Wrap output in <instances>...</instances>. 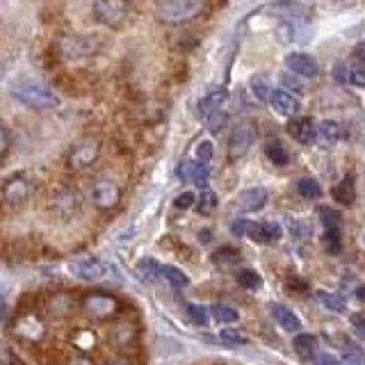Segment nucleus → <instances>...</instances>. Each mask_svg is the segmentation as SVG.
I'll return each mask as SVG.
<instances>
[{
  "label": "nucleus",
  "instance_id": "f257e3e1",
  "mask_svg": "<svg viewBox=\"0 0 365 365\" xmlns=\"http://www.w3.org/2000/svg\"><path fill=\"white\" fill-rule=\"evenodd\" d=\"M106 39L101 34H89V32H66L55 41V53L62 62H78V60H89L96 57Z\"/></svg>",
  "mask_w": 365,
  "mask_h": 365
},
{
  "label": "nucleus",
  "instance_id": "f03ea898",
  "mask_svg": "<svg viewBox=\"0 0 365 365\" xmlns=\"http://www.w3.org/2000/svg\"><path fill=\"white\" fill-rule=\"evenodd\" d=\"M9 94L19 103H23L26 108L37 110V112L55 110L60 106V96H57L48 85L39 83V80H30V78L14 80V83L9 85Z\"/></svg>",
  "mask_w": 365,
  "mask_h": 365
},
{
  "label": "nucleus",
  "instance_id": "7ed1b4c3",
  "mask_svg": "<svg viewBox=\"0 0 365 365\" xmlns=\"http://www.w3.org/2000/svg\"><path fill=\"white\" fill-rule=\"evenodd\" d=\"M130 0H94L91 3V16H94V21L112 30L123 28L130 19Z\"/></svg>",
  "mask_w": 365,
  "mask_h": 365
},
{
  "label": "nucleus",
  "instance_id": "20e7f679",
  "mask_svg": "<svg viewBox=\"0 0 365 365\" xmlns=\"http://www.w3.org/2000/svg\"><path fill=\"white\" fill-rule=\"evenodd\" d=\"M80 308H83V313L89 319H94V322H106V319H112L121 311V302L108 292H89L83 297Z\"/></svg>",
  "mask_w": 365,
  "mask_h": 365
},
{
  "label": "nucleus",
  "instance_id": "39448f33",
  "mask_svg": "<svg viewBox=\"0 0 365 365\" xmlns=\"http://www.w3.org/2000/svg\"><path fill=\"white\" fill-rule=\"evenodd\" d=\"M203 9V0H160L155 16L163 23H185Z\"/></svg>",
  "mask_w": 365,
  "mask_h": 365
},
{
  "label": "nucleus",
  "instance_id": "423d86ee",
  "mask_svg": "<svg viewBox=\"0 0 365 365\" xmlns=\"http://www.w3.org/2000/svg\"><path fill=\"white\" fill-rule=\"evenodd\" d=\"M256 137H258L256 121H251V119L237 121L231 128V135H228V158L240 160L242 155H247L249 148L254 146Z\"/></svg>",
  "mask_w": 365,
  "mask_h": 365
},
{
  "label": "nucleus",
  "instance_id": "0eeeda50",
  "mask_svg": "<svg viewBox=\"0 0 365 365\" xmlns=\"http://www.w3.org/2000/svg\"><path fill=\"white\" fill-rule=\"evenodd\" d=\"M98 155H101V144L96 137H83V140H78L71 148H68L66 167L71 171L89 169L98 160Z\"/></svg>",
  "mask_w": 365,
  "mask_h": 365
},
{
  "label": "nucleus",
  "instance_id": "6e6552de",
  "mask_svg": "<svg viewBox=\"0 0 365 365\" xmlns=\"http://www.w3.org/2000/svg\"><path fill=\"white\" fill-rule=\"evenodd\" d=\"M32 194H34V182L26 174L9 176L3 182V187H0V197H3V201L11 205V208H19V205L28 203L32 199Z\"/></svg>",
  "mask_w": 365,
  "mask_h": 365
},
{
  "label": "nucleus",
  "instance_id": "1a4fd4ad",
  "mask_svg": "<svg viewBox=\"0 0 365 365\" xmlns=\"http://www.w3.org/2000/svg\"><path fill=\"white\" fill-rule=\"evenodd\" d=\"M11 331H14V336H19V340H23V342H39L48 329H46V322L37 313L26 311L14 319Z\"/></svg>",
  "mask_w": 365,
  "mask_h": 365
},
{
  "label": "nucleus",
  "instance_id": "9d476101",
  "mask_svg": "<svg viewBox=\"0 0 365 365\" xmlns=\"http://www.w3.org/2000/svg\"><path fill=\"white\" fill-rule=\"evenodd\" d=\"M51 208H53V215L57 217V220L62 222H68L73 220V217L80 215V210H83V199H80V194L76 190H60L55 192V197L51 201Z\"/></svg>",
  "mask_w": 365,
  "mask_h": 365
},
{
  "label": "nucleus",
  "instance_id": "9b49d317",
  "mask_svg": "<svg viewBox=\"0 0 365 365\" xmlns=\"http://www.w3.org/2000/svg\"><path fill=\"white\" fill-rule=\"evenodd\" d=\"M91 203L98 210H114L121 203V187L110 178H101L91 187Z\"/></svg>",
  "mask_w": 365,
  "mask_h": 365
},
{
  "label": "nucleus",
  "instance_id": "f8f14e48",
  "mask_svg": "<svg viewBox=\"0 0 365 365\" xmlns=\"http://www.w3.org/2000/svg\"><path fill=\"white\" fill-rule=\"evenodd\" d=\"M68 272L73 274L76 279L85 281V283H96L106 277V265L94 258V256H80L76 260H71V265H68Z\"/></svg>",
  "mask_w": 365,
  "mask_h": 365
},
{
  "label": "nucleus",
  "instance_id": "ddd939ff",
  "mask_svg": "<svg viewBox=\"0 0 365 365\" xmlns=\"http://www.w3.org/2000/svg\"><path fill=\"white\" fill-rule=\"evenodd\" d=\"M176 176L182 182H192L201 190H208V180H210V169L208 165L199 163V160H182L176 169Z\"/></svg>",
  "mask_w": 365,
  "mask_h": 365
},
{
  "label": "nucleus",
  "instance_id": "4468645a",
  "mask_svg": "<svg viewBox=\"0 0 365 365\" xmlns=\"http://www.w3.org/2000/svg\"><path fill=\"white\" fill-rule=\"evenodd\" d=\"M285 66H288L294 76H299L304 80H313L319 73V66L315 62V57H311L308 53H290L288 57H285Z\"/></svg>",
  "mask_w": 365,
  "mask_h": 365
},
{
  "label": "nucleus",
  "instance_id": "2eb2a0df",
  "mask_svg": "<svg viewBox=\"0 0 365 365\" xmlns=\"http://www.w3.org/2000/svg\"><path fill=\"white\" fill-rule=\"evenodd\" d=\"M288 133L299 144H313L317 140V125L311 117H292L288 121Z\"/></svg>",
  "mask_w": 365,
  "mask_h": 365
},
{
  "label": "nucleus",
  "instance_id": "dca6fc26",
  "mask_svg": "<svg viewBox=\"0 0 365 365\" xmlns=\"http://www.w3.org/2000/svg\"><path fill=\"white\" fill-rule=\"evenodd\" d=\"M269 106L272 110L281 114V117H297L299 114V101L294 98V94H290L288 89H274L272 96H269Z\"/></svg>",
  "mask_w": 365,
  "mask_h": 365
},
{
  "label": "nucleus",
  "instance_id": "f3484780",
  "mask_svg": "<svg viewBox=\"0 0 365 365\" xmlns=\"http://www.w3.org/2000/svg\"><path fill=\"white\" fill-rule=\"evenodd\" d=\"M247 237H251L254 242L274 245L283 237V228L277 222H251Z\"/></svg>",
  "mask_w": 365,
  "mask_h": 365
},
{
  "label": "nucleus",
  "instance_id": "a211bd4d",
  "mask_svg": "<svg viewBox=\"0 0 365 365\" xmlns=\"http://www.w3.org/2000/svg\"><path fill=\"white\" fill-rule=\"evenodd\" d=\"M265 203H267L265 187H249L245 192H240V197H237L240 210H245V212H256L260 208H265Z\"/></svg>",
  "mask_w": 365,
  "mask_h": 365
},
{
  "label": "nucleus",
  "instance_id": "6ab92c4d",
  "mask_svg": "<svg viewBox=\"0 0 365 365\" xmlns=\"http://www.w3.org/2000/svg\"><path fill=\"white\" fill-rule=\"evenodd\" d=\"M226 98H228V91L226 89H212V91H208L205 96H201L199 98V103H197V112H199V117H210L212 112H217V110H224V103H226Z\"/></svg>",
  "mask_w": 365,
  "mask_h": 365
},
{
  "label": "nucleus",
  "instance_id": "aec40b11",
  "mask_svg": "<svg viewBox=\"0 0 365 365\" xmlns=\"http://www.w3.org/2000/svg\"><path fill=\"white\" fill-rule=\"evenodd\" d=\"M269 311H272V317L277 319L281 329L290 331V334H299L302 319L297 317V315L290 311V308H285V306H281V304H272V306H269Z\"/></svg>",
  "mask_w": 365,
  "mask_h": 365
},
{
  "label": "nucleus",
  "instance_id": "412c9836",
  "mask_svg": "<svg viewBox=\"0 0 365 365\" xmlns=\"http://www.w3.org/2000/svg\"><path fill=\"white\" fill-rule=\"evenodd\" d=\"M210 260H212V265L220 269H233L242 262V254H240L235 247H220L212 251Z\"/></svg>",
  "mask_w": 365,
  "mask_h": 365
},
{
  "label": "nucleus",
  "instance_id": "4be33fe9",
  "mask_svg": "<svg viewBox=\"0 0 365 365\" xmlns=\"http://www.w3.org/2000/svg\"><path fill=\"white\" fill-rule=\"evenodd\" d=\"M46 308H48V313L55 317H66L76 311V299L68 292H60V294L51 297V302L46 304Z\"/></svg>",
  "mask_w": 365,
  "mask_h": 365
},
{
  "label": "nucleus",
  "instance_id": "5701e85b",
  "mask_svg": "<svg viewBox=\"0 0 365 365\" xmlns=\"http://www.w3.org/2000/svg\"><path fill=\"white\" fill-rule=\"evenodd\" d=\"M292 347L297 351V356H299L304 363L313 361L315 359V349H317V338L311 336V334H297L294 340H292Z\"/></svg>",
  "mask_w": 365,
  "mask_h": 365
},
{
  "label": "nucleus",
  "instance_id": "b1692460",
  "mask_svg": "<svg viewBox=\"0 0 365 365\" xmlns=\"http://www.w3.org/2000/svg\"><path fill=\"white\" fill-rule=\"evenodd\" d=\"M340 80H347L349 85L365 87V62H351V64H342L338 66Z\"/></svg>",
  "mask_w": 365,
  "mask_h": 365
},
{
  "label": "nucleus",
  "instance_id": "393cba45",
  "mask_svg": "<svg viewBox=\"0 0 365 365\" xmlns=\"http://www.w3.org/2000/svg\"><path fill=\"white\" fill-rule=\"evenodd\" d=\"M334 199L340 203V205H351L354 199H356V187H354V176L347 174L342 178L338 185L334 187Z\"/></svg>",
  "mask_w": 365,
  "mask_h": 365
},
{
  "label": "nucleus",
  "instance_id": "a878e982",
  "mask_svg": "<svg viewBox=\"0 0 365 365\" xmlns=\"http://www.w3.org/2000/svg\"><path fill=\"white\" fill-rule=\"evenodd\" d=\"M137 272H140L142 279L148 281V283H155L160 279H165L163 277V265H160L155 258H142L140 262H137Z\"/></svg>",
  "mask_w": 365,
  "mask_h": 365
},
{
  "label": "nucleus",
  "instance_id": "bb28decb",
  "mask_svg": "<svg viewBox=\"0 0 365 365\" xmlns=\"http://www.w3.org/2000/svg\"><path fill=\"white\" fill-rule=\"evenodd\" d=\"M342 137V125L338 121H322L317 125V140L324 144H336Z\"/></svg>",
  "mask_w": 365,
  "mask_h": 365
},
{
  "label": "nucleus",
  "instance_id": "cd10ccee",
  "mask_svg": "<svg viewBox=\"0 0 365 365\" xmlns=\"http://www.w3.org/2000/svg\"><path fill=\"white\" fill-rule=\"evenodd\" d=\"M265 155L272 160V165H277V167H285V165L290 163V155H288L285 146L279 140H267V144H265Z\"/></svg>",
  "mask_w": 365,
  "mask_h": 365
},
{
  "label": "nucleus",
  "instance_id": "c85d7f7f",
  "mask_svg": "<svg viewBox=\"0 0 365 365\" xmlns=\"http://www.w3.org/2000/svg\"><path fill=\"white\" fill-rule=\"evenodd\" d=\"M217 205H220V199H217V194L212 190H203L197 199V212L199 215H212L217 210Z\"/></svg>",
  "mask_w": 365,
  "mask_h": 365
},
{
  "label": "nucleus",
  "instance_id": "c756f323",
  "mask_svg": "<svg viewBox=\"0 0 365 365\" xmlns=\"http://www.w3.org/2000/svg\"><path fill=\"white\" fill-rule=\"evenodd\" d=\"M297 192H299L304 199H319L322 197V187H319V182L311 176L299 178V182H297Z\"/></svg>",
  "mask_w": 365,
  "mask_h": 365
},
{
  "label": "nucleus",
  "instance_id": "7c9ffc66",
  "mask_svg": "<svg viewBox=\"0 0 365 365\" xmlns=\"http://www.w3.org/2000/svg\"><path fill=\"white\" fill-rule=\"evenodd\" d=\"M249 87H251V91H254V96H256L258 101L269 103V96H272V91H274V89L269 87V83H267V78H265V76H254V78H251Z\"/></svg>",
  "mask_w": 365,
  "mask_h": 365
},
{
  "label": "nucleus",
  "instance_id": "2f4dec72",
  "mask_svg": "<svg viewBox=\"0 0 365 365\" xmlns=\"http://www.w3.org/2000/svg\"><path fill=\"white\" fill-rule=\"evenodd\" d=\"M163 277L169 281V285H174V288H187V285H190V277L178 267L163 265Z\"/></svg>",
  "mask_w": 365,
  "mask_h": 365
},
{
  "label": "nucleus",
  "instance_id": "473e14b6",
  "mask_svg": "<svg viewBox=\"0 0 365 365\" xmlns=\"http://www.w3.org/2000/svg\"><path fill=\"white\" fill-rule=\"evenodd\" d=\"M317 215H319V220H322L327 231H331V228H334V231H340V224H342L340 212H336L334 208H329V205H319Z\"/></svg>",
  "mask_w": 365,
  "mask_h": 365
},
{
  "label": "nucleus",
  "instance_id": "72a5a7b5",
  "mask_svg": "<svg viewBox=\"0 0 365 365\" xmlns=\"http://www.w3.org/2000/svg\"><path fill=\"white\" fill-rule=\"evenodd\" d=\"M315 299L322 304L327 311H334V313H342V311H345V304H342V299H340V297H336V294H329V292L317 290L315 292Z\"/></svg>",
  "mask_w": 365,
  "mask_h": 365
},
{
  "label": "nucleus",
  "instance_id": "f704fd0d",
  "mask_svg": "<svg viewBox=\"0 0 365 365\" xmlns=\"http://www.w3.org/2000/svg\"><path fill=\"white\" fill-rule=\"evenodd\" d=\"M237 283L242 285V288H247V290H258L262 285V279H260V274H256L254 269H240L237 272Z\"/></svg>",
  "mask_w": 365,
  "mask_h": 365
},
{
  "label": "nucleus",
  "instance_id": "c9c22d12",
  "mask_svg": "<svg viewBox=\"0 0 365 365\" xmlns=\"http://www.w3.org/2000/svg\"><path fill=\"white\" fill-rule=\"evenodd\" d=\"M226 121H228V114L224 110H217L210 114V117H205V128H208L212 135H220L226 128Z\"/></svg>",
  "mask_w": 365,
  "mask_h": 365
},
{
  "label": "nucleus",
  "instance_id": "e433bc0d",
  "mask_svg": "<svg viewBox=\"0 0 365 365\" xmlns=\"http://www.w3.org/2000/svg\"><path fill=\"white\" fill-rule=\"evenodd\" d=\"M212 317L217 319V322H222V324L237 322V313L233 311L231 306H224V304H215L212 306Z\"/></svg>",
  "mask_w": 365,
  "mask_h": 365
},
{
  "label": "nucleus",
  "instance_id": "4c0bfd02",
  "mask_svg": "<svg viewBox=\"0 0 365 365\" xmlns=\"http://www.w3.org/2000/svg\"><path fill=\"white\" fill-rule=\"evenodd\" d=\"M187 315L197 327H205V324H208V319H210L208 308L201 306V304H187Z\"/></svg>",
  "mask_w": 365,
  "mask_h": 365
},
{
  "label": "nucleus",
  "instance_id": "58836bf2",
  "mask_svg": "<svg viewBox=\"0 0 365 365\" xmlns=\"http://www.w3.org/2000/svg\"><path fill=\"white\" fill-rule=\"evenodd\" d=\"M194 155H197L199 163L208 165L210 160H212V155H215V146H212V142H210V140H201V142L197 144V151H194Z\"/></svg>",
  "mask_w": 365,
  "mask_h": 365
},
{
  "label": "nucleus",
  "instance_id": "ea45409f",
  "mask_svg": "<svg viewBox=\"0 0 365 365\" xmlns=\"http://www.w3.org/2000/svg\"><path fill=\"white\" fill-rule=\"evenodd\" d=\"M112 342H114V345H119V347L130 345V342H133V329H128L125 324L117 327V329H114V334H112Z\"/></svg>",
  "mask_w": 365,
  "mask_h": 365
},
{
  "label": "nucleus",
  "instance_id": "a19ab883",
  "mask_svg": "<svg viewBox=\"0 0 365 365\" xmlns=\"http://www.w3.org/2000/svg\"><path fill=\"white\" fill-rule=\"evenodd\" d=\"M197 205V194L194 192H180L178 197L174 199V208L176 210H190V208H194Z\"/></svg>",
  "mask_w": 365,
  "mask_h": 365
},
{
  "label": "nucleus",
  "instance_id": "79ce46f5",
  "mask_svg": "<svg viewBox=\"0 0 365 365\" xmlns=\"http://www.w3.org/2000/svg\"><path fill=\"white\" fill-rule=\"evenodd\" d=\"M322 242H324V249H327V251H331V254H338V251H340V233L331 228V231L324 233V240H322Z\"/></svg>",
  "mask_w": 365,
  "mask_h": 365
},
{
  "label": "nucleus",
  "instance_id": "37998d69",
  "mask_svg": "<svg viewBox=\"0 0 365 365\" xmlns=\"http://www.w3.org/2000/svg\"><path fill=\"white\" fill-rule=\"evenodd\" d=\"M11 148V133L7 125L0 121V160H3Z\"/></svg>",
  "mask_w": 365,
  "mask_h": 365
},
{
  "label": "nucleus",
  "instance_id": "c03bdc74",
  "mask_svg": "<svg viewBox=\"0 0 365 365\" xmlns=\"http://www.w3.org/2000/svg\"><path fill=\"white\" fill-rule=\"evenodd\" d=\"M220 340L226 342V345H242V342H245V336H240L237 331H233V329H222Z\"/></svg>",
  "mask_w": 365,
  "mask_h": 365
},
{
  "label": "nucleus",
  "instance_id": "a18cd8bd",
  "mask_svg": "<svg viewBox=\"0 0 365 365\" xmlns=\"http://www.w3.org/2000/svg\"><path fill=\"white\" fill-rule=\"evenodd\" d=\"M249 226H251L249 220H235V222L231 224V231H233V235H237V237H247Z\"/></svg>",
  "mask_w": 365,
  "mask_h": 365
},
{
  "label": "nucleus",
  "instance_id": "49530a36",
  "mask_svg": "<svg viewBox=\"0 0 365 365\" xmlns=\"http://www.w3.org/2000/svg\"><path fill=\"white\" fill-rule=\"evenodd\" d=\"M11 359H14V354H11V349L0 340V365H11Z\"/></svg>",
  "mask_w": 365,
  "mask_h": 365
},
{
  "label": "nucleus",
  "instance_id": "de8ad7c7",
  "mask_svg": "<svg viewBox=\"0 0 365 365\" xmlns=\"http://www.w3.org/2000/svg\"><path fill=\"white\" fill-rule=\"evenodd\" d=\"M313 365H345L340 359H336V356H331V354H322Z\"/></svg>",
  "mask_w": 365,
  "mask_h": 365
},
{
  "label": "nucleus",
  "instance_id": "09e8293b",
  "mask_svg": "<svg viewBox=\"0 0 365 365\" xmlns=\"http://www.w3.org/2000/svg\"><path fill=\"white\" fill-rule=\"evenodd\" d=\"M354 329H356V336L365 340V317L363 315H354Z\"/></svg>",
  "mask_w": 365,
  "mask_h": 365
},
{
  "label": "nucleus",
  "instance_id": "8fccbe9b",
  "mask_svg": "<svg viewBox=\"0 0 365 365\" xmlns=\"http://www.w3.org/2000/svg\"><path fill=\"white\" fill-rule=\"evenodd\" d=\"M292 233H294V237L304 240V237H308V226L304 222H292Z\"/></svg>",
  "mask_w": 365,
  "mask_h": 365
},
{
  "label": "nucleus",
  "instance_id": "3c124183",
  "mask_svg": "<svg viewBox=\"0 0 365 365\" xmlns=\"http://www.w3.org/2000/svg\"><path fill=\"white\" fill-rule=\"evenodd\" d=\"M64 365H94V363H91L87 356H71Z\"/></svg>",
  "mask_w": 365,
  "mask_h": 365
},
{
  "label": "nucleus",
  "instance_id": "603ef678",
  "mask_svg": "<svg viewBox=\"0 0 365 365\" xmlns=\"http://www.w3.org/2000/svg\"><path fill=\"white\" fill-rule=\"evenodd\" d=\"M283 85L288 87V89H292V91H299V94L304 91V89H302V85H299V83H294V80H290L288 76H283Z\"/></svg>",
  "mask_w": 365,
  "mask_h": 365
},
{
  "label": "nucleus",
  "instance_id": "864d4df0",
  "mask_svg": "<svg viewBox=\"0 0 365 365\" xmlns=\"http://www.w3.org/2000/svg\"><path fill=\"white\" fill-rule=\"evenodd\" d=\"M354 57H356V62H365V41H361L356 48H354Z\"/></svg>",
  "mask_w": 365,
  "mask_h": 365
},
{
  "label": "nucleus",
  "instance_id": "5fc2aeb1",
  "mask_svg": "<svg viewBox=\"0 0 365 365\" xmlns=\"http://www.w3.org/2000/svg\"><path fill=\"white\" fill-rule=\"evenodd\" d=\"M7 315V304H5V299L0 297V319H3Z\"/></svg>",
  "mask_w": 365,
  "mask_h": 365
},
{
  "label": "nucleus",
  "instance_id": "6e6d98bb",
  "mask_svg": "<svg viewBox=\"0 0 365 365\" xmlns=\"http://www.w3.org/2000/svg\"><path fill=\"white\" fill-rule=\"evenodd\" d=\"M356 297L361 302H365V285H359V290H356Z\"/></svg>",
  "mask_w": 365,
  "mask_h": 365
},
{
  "label": "nucleus",
  "instance_id": "4d7b16f0",
  "mask_svg": "<svg viewBox=\"0 0 365 365\" xmlns=\"http://www.w3.org/2000/svg\"><path fill=\"white\" fill-rule=\"evenodd\" d=\"M108 365H128V363H123V361H114V363H108Z\"/></svg>",
  "mask_w": 365,
  "mask_h": 365
},
{
  "label": "nucleus",
  "instance_id": "13d9d810",
  "mask_svg": "<svg viewBox=\"0 0 365 365\" xmlns=\"http://www.w3.org/2000/svg\"><path fill=\"white\" fill-rule=\"evenodd\" d=\"M363 245H365V235H363Z\"/></svg>",
  "mask_w": 365,
  "mask_h": 365
}]
</instances>
